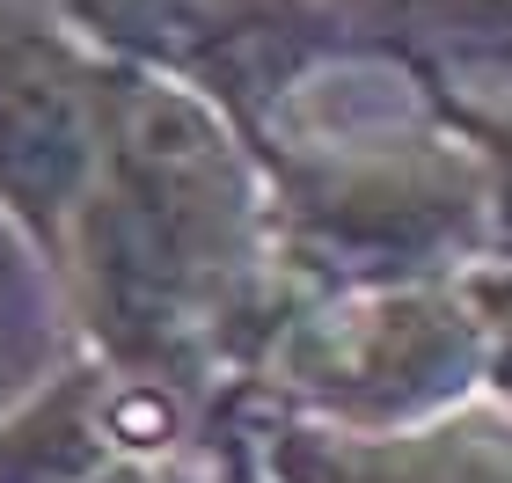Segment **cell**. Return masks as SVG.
Wrapping results in <instances>:
<instances>
[{
	"label": "cell",
	"instance_id": "cell-1",
	"mask_svg": "<svg viewBox=\"0 0 512 483\" xmlns=\"http://www.w3.org/2000/svg\"><path fill=\"white\" fill-rule=\"evenodd\" d=\"M469 293L483 308V388H498L512 403V264L469 271Z\"/></svg>",
	"mask_w": 512,
	"mask_h": 483
}]
</instances>
